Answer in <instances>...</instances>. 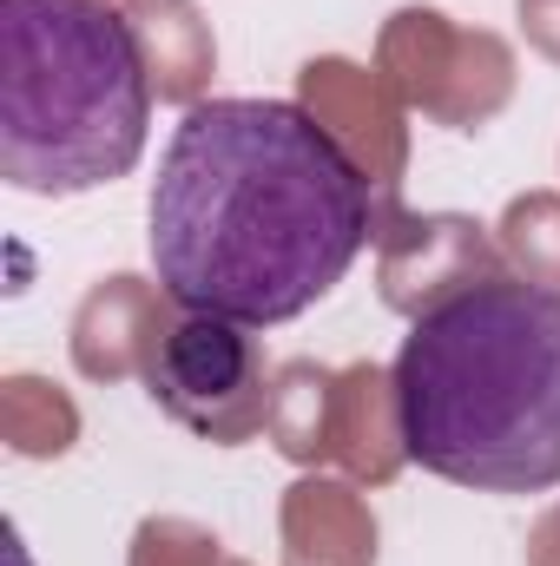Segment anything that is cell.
<instances>
[{"label": "cell", "mask_w": 560, "mask_h": 566, "mask_svg": "<svg viewBox=\"0 0 560 566\" xmlns=\"http://www.w3.org/2000/svg\"><path fill=\"white\" fill-rule=\"evenodd\" d=\"M396 441L475 494L560 488V296L481 277L422 310L390 369Z\"/></svg>", "instance_id": "7a4b0ae2"}, {"label": "cell", "mask_w": 560, "mask_h": 566, "mask_svg": "<svg viewBox=\"0 0 560 566\" xmlns=\"http://www.w3.org/2000/svg\"><path fill=\"white\" fill-rule=\"evenodd\" d=\"M258 389H265V356L231 316H185L165 329L152 356V396L185 428H205L218 441H238L258 422Z\"/></svg>", "instance_id": "277c9868"}, {"label": "cell", "mask_w": 560, "mask_h": 566, "mask_svg": "<svg viewBox=\"0 0 560 566\" xmlns=\"http://www.w3.org/2000/svg\"><path fill=\"white\" fill-rule=\"evenodd\" d=\"M370 238V178L290 99H198L158 151L145 251L185 316L278 329Z\"/></svg>", "instance_id": "6da1fadb"}, {"label": "cell", "mask_w": 560, "mask_h": 566, "mask_svg": "<svg viewBox=\"0 0 560 566\" xmlns=\"http://www.w3.org/2000/svg\"><path fill=\"white\" fill-rule=\"evenodd\" d=\"M152 133L139 33L106 0H0V178L80 198L126 178Z\"/></svg>", "instance_id": "3957f363"}]
</instances>
